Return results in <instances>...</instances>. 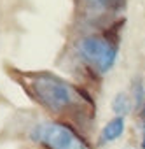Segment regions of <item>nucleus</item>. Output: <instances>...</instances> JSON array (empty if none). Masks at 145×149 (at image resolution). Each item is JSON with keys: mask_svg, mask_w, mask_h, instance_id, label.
Masks as SVG:
<instances>
[{"mask_svg": "<svg viewBox=\"0 0 145 149\" xmlns=\"http://www.w3.org/2000/svg\"><path fill=\"white\" fill-rule=\"evenodd\" d=\"M14 77L30 100L49 118L66 121L81 132L88 123H91L95 102L82 86L74 84L51 70L16 72Z\"/></svg>", "mask_w": 145, "mask_h": 149, "instance_id": "obj_1", "label": "nucleus"}, {"mask_svg": "<svg viewBox=\"0 0 145 149\" xmlns=\"http://www.w3.org/2000/svg\"><path fill=\"white\" fill-rule=\"evenodd\" d=\"M70 53L75 63L95 77H103L115 67L119 56V40L110 30H82L72 40Z\"/></svg>", "mask_w": 145, "mask_h": 149, "instance_id": "obj_2", "label": "nucleus"}, {"mask_svg": "<svg viewBox=\"0 0 145 149\" xmlns=\"http://www.w3.org/2000/svg\"><path fill=\"white\" fill-rule=\"evenodd\" d=\"M28 137L42 149H91L86 135L74 125L59 119H40L30 130Z\"/></svg>", "mask_w": 145, "mask_h": 149, "instance_id": "obj_3", "label": "nucleus"}, {"mask_svg": "<svg viewBox=\"0 0 145 149\" xmlns=\"http://www.w3.org/2000/svg\"><path fill=\"white\" fill-rule=\"evenodd\" d=\"M126 9V0H74L75 19L86 32L107 30Z\"/></svg>", "mask_w": 145, "mask_h": 149, "instance_id": "obj_4", "label": "nucleus"}, {"mask_svg": "<svg viewBox=\"0 0 145 149\" xmlns=\"http://www.w3.org/2000/svg\"><path fill=\"white\" fill-rule=\"evenodd\" d=\"M126 132V118H121V116H114L110 121L105 123V126L100 130V135H98V144L100 146H107V144H112L115 140H119Z\"/></svg>", "mask_w": 145, "mask_h": 149, "instance_id": "obj_5", "label": "nucleus"}, {"mask_svg": "<svg viewBox=\"0 0 145 149\" xmlns=\"http://www.w3.org/2000/svg\"><path fill=\"white\" fill-rule=\"evenodd\" d=\"M133 109H135V105H133V100H131V95L129 93L119 91L114 97V100H112V111L115 112V116L126 118L128 114H131Z\"/></svg>", "mask_w": 145, "mask_h": 149, "instance_id": "obj_6", "label": "nucleus"}, {"mask_svg": "<svg viewBox=\"0 0 145 149\" xmlns=\"http://www.w3.org/2000/svg\"><path fill=\"white\" fill-rule=\"evenodd\" d=\"M131 100L135 109H142L145 102V83L140 76H135L131 81Z\"/></svg>", "mask_w": 145, "mask_h": 149, "instance_id": "obj_7", "label": "nucleus"}]
</instances>
